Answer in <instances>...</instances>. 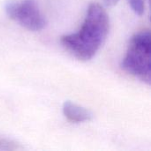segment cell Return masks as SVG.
<instances>
[{
    "mask_svg": "<svg viewBox=\"0 0 151 151\" xmlns=\"http://www.w3.org/2000/svg\"><path fill=\"white\" fill-rule=\"evenodd\" d=\"M110 28L109 17L98 4L88 6L84 22L79 32L61 37L62 45L77 59L90 60L105 41Z\"/></svg>",
    "mask_w": 151,
    "mask_h": 151,
    "instance_id": "6da1fadb",
    "label": "cell"
},
{
    "mask_svg": "<svg viewBox=\"0 0 151 151\" xmlns=\"http://www.w3.org/2000/svg\"><path fill=\"white\" fill-rule=\"evenodd\" d=\"M63 113L68 120L74 123L87 122L93 119V113L89 110L70 101L64 103Z\"/></svg>",
    "mask_w": 151,
    "mask_h": 151,
    "instance_id": "277c9868",
    "label": "cell"
},
{
    "mask_svg": "<svg viewBox=\"0 0 151 151\" xmlns=\"http://www.w3.org/2000/svg\"><path fill=\"white\" fill-rule=\"evenodd\" d=\"M119 0H104V4L106 6H114L118 4Z\"/></svg>",
    "mask_w": 151,
    "mask_h": 151,
    "instance_id": "52a82bcc",
    "label": "cell"
},
{
    "mask_svg": "<svg viewBox=\"0 0 151 151\" xmlns=\"http://www.w3.org/2000/svg\"><path fill=\"white\" fill-rule=\"evenodd\" d=\"M22 150V147L16 142L0 136V150Z\"/></svg>",
    "mask_w": 151,
    "mask_h": 151,
    "instance_id": "5b68a950",
    "label": "cell"
},
{
    "mask_svg": "<svg viewBox=\"0 0 151 151\" xmlns=\"http://www.w3.org/2000/svg\"><path fill=\"white\" fill-rule=\"evenodd\" d=\"M7 16L30 31H40L47 24L35 0H9L4 4Z\"/></svg>",
    "mask_w": 151,
    "mask_h": 151,
    "instance_id": "3957f363",
    "label": "cell"
},
{
    "mask_svg": "<svg viewBox=\"0 0 151 151\" xmlns=\"http://www.w3.org/2000/svg\"><path fill=\"white\" fill-rule=\"evenodd\" d=\"M122 69L150 85L151 82V35L150 30L135 34L121 63Z\"/></svg>",
    "mask_w": 151,
    "mask_h": 151,
    "instance_id": "7a4b0ae2",
    "label": "cell"
},
{
    "mask_svg": "<svg viewBox=\"0 0 151 151\" xmlns=\"http://www.w3.org/2000/svg\"><path fill=\"white\" fill-rule=\"evenodd\" d=\"M133 11L137 15H142L145 12V0H127Z\"/></svg>",
    "mask_w": 151,
    "mask_h": 151,
    "instance_id": "8992f818",
    "label": "cell"
}]
</instances>
